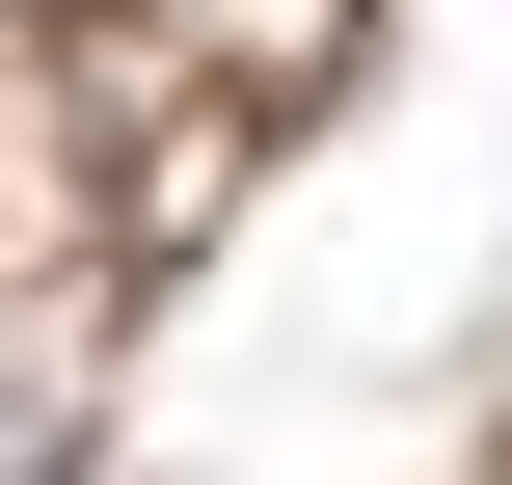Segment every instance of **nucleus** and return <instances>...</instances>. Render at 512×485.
Masks as SVG:
<instances>
[{
	"label": "nucleus",
	"mask_w": 512,
	"mask_h": 485,
	"mask_svg": "<svg viewBox=\"0 0 512 485\" xmlns=\"http://www.w3.org/2000/svg\"><path fill=\"white\" fill-rule=\"evenodd\" d=\"M351 54V0H243V81H324Z\"/></svg>",
	"instance_id": "nucleus-1"
},
{
	"label": "nucleus",
	"mask_w": 512,
	"mask_h": 485,
	"mask_svg": "<svg viewBox=\"0 0 512 485\" xmlns=\"http://www.w3.org/2000/svg\"><path fill=\"white\" fill-rule=\"evenodd\" d=\"M0 459H27V378H0Z\"/></svg>",
	"instance_id": "nucleus-2"
}]
</instances>
